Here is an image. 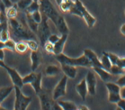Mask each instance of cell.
<instances>
[{"mask_svg":"<svg viewBox=\"0 0 125 110\" xmlns=\"http://www.w3.org/2000/svg\"><path fill=\"white\" fill-rule=\"evenodd\" d=\"M8 25L9 29L11 30L14 36L18 38L19 40H28L36 38V34L32 31H31V29L28 27L26 22L25 23H21L16 17L15 18H9Z\"/></svg>","mask_w":125,"mask_h":110,"instance_id":"cell-1","label":"cell"},{"mask_svg":"<svg viewBox=\"0 0 125 110\" xmlns=\"http://www.w3.org/2000/svg\"><path fill=\"white\" fill-rule=\"evenodd\" d=\"M56 56V60L60 64H69L75 67H85V68H92L90 62L88 61V59L83 54L80 57H77V58H72L68 55H66L62 52L60 54L55 55Z\"/></svg>","mask_w":125,"mask_h":110,"instance_id":"cell-2","label":"cell"},{"mask_svg":"<svg viewBox=\"0 0 125 110\" xmlns=\"http://www.w3.org/2000/svg\"><path fill=\"white\" fill-rule=\"evenodd\" d=\"M40 10L42 14L48 17L49 20H51L52 23L56 24L58 18L60 14H59L58 10L56 9L51 0H40Z\"/></svg>","mask_w":125,"mask_h":110,"instance_id":"cell-3","label":"cell"},{"mask_svg":"<svg viewBox=\"0 0 125 110\" xmlns=\"http://www.w3.org/2000/svg\"><path fill=\"white\" fill-rule=\"evenodd\" d=\"M14 96H15V99H14V108L15 110H25L27 107H29V105L31 104V97H27L22 92L21 87H17V86H14Z\"/></svg>","mask_w":125,"mask_h":110,"instance_id":"cell-4","label":"cell"},{"mask_svg":"<svg viewBox=\"0 0 125 110\" xmlns=\"http://www.w3.org/2000/svg\"><path fill=\"white\" fill-rule=\"evenodd\" d=\"M48 17L45 16L44 14H42V22L39 24V27H38L37 31V36L40 41V45L42 46L44 45V43L47 42L48 37L51 34V31H50V26L48 24Z\"/></svg>","mask_w":125,"mask_h":110,"instance_id":"cell-5","label":"cell"},{"mask_svg":"<svg viewBox=\"0 0 125 110\" xmlns=\"http://www.w3.org/2000/svg\"><path fill=\"white\" fill-rule=\"evenodd\" d=\"M75 4H76L77 7L78 8L80 13H81L82 18L85 20V22L86 24V25L88 26V28H93L94 24H95V23H96V18L88 12V10L85 8V6L83 5V3L80 0H75Z\"/></svg>","mask_w":125,"mask_h":110,"instance_id":"cell-6","label":"cell"},{"mask_svg":"<svg viewBox=\"0 0 125 110\" xmlns=\"http://www.w3.org/2000/svg\"><path fill=\"white\" fill-rule=\"evenodd\" d=\"M67 86H68V77L63 75L60 80L58 82V84L55 86L53 92H52V98L55 101L62 98L67 93Z\"/></svg>","mask_w":125,"mask_h":110,"instance_id":"cell-7","label":"cell"},{"mask_svg":"<svg viewBox=\"0 0 125 110\" xmlns=\"http://www.w3.org/2000/svg\"><path fill=\"white\" fill-rule=\"evenodd\" d=\"M1 68H3L4 70L7 72V74H8L9 77H10V79H11V81L13 82V85H14V86H17V87H21V88L23 87V78H22V76L19 74V72H18L15 69L8 66L6 62H4Z\"/></svg>","mask_w":125,"mask_h":110,"instance_id":"cell-8","label":"cell"},{"mask_svg":"<svg viewBox=\"0 0 125 110\" xmlns=\"http://www.w3.org/2000/svg\"><path fill=\"white\" fill-rule=\"evenodd\" d=\"M85 79V82H86V86H87L88 94L91 95V96H95V94H96L97 80H96L95 74H94V71H88Z\"/></svg>","mask_w":125,"mask_h":110,"instance_id":"cell-9","label":"cell"},{"mask_svg":"<svg viewBox=\"0 0 125 110\" xmlns=\"http://www.w3.org/2000/svg\"><path fill=\"white\" fill-rule=\"evenodd\" d=\"M38 98L40 100L41 108L44 110H49L52 108V106L54 104L55 100L52 98V96H50L47 92L43 91V89L41 92L38 93Z\"/></svg>","mask_w":125,"mask_h":110,"instance_id":"cell-10","label":"cell"},{"mask_svg":"<svg viewBox=\"0 0 125 110\" xmlns=\"http://www.w3.org/2000/svg\"><path fill=\"white\" fill-rule=\"evenodd\" d=\"M83 54L88 59L92 68H94V67H102L100 59L98 58L96 53L94 52V51H92L91 49H85Z\"/></svg>","mask_w":125,"mask_h":110,"instance_id":"cell-11","label":"cell"},{"mask_svg":"<svg viewBox=\"0 0 125 110\" xmlns=\"http://www.w3.org/2000/svg\"><path fill=\"white\" fill-rule=\"evenodd\" d=\"M60 69H61L63 74L68 77V79H75L77 77V67H75V66L62 63V64H60Z\"/></svg>","mask_w":125,"mask_h":110,"instance_id":"cell-12","label":"cell"},{"mask_svg":"<svg viewBox=\"0 0 125 110\" xmlns=\"http://www.w3.org/2000/svg\"><path fill=\"white\" fill-rule=\"evenodd\" d=\"M93 71H94V73L97 74L100 77V79H102L104 82H107L111 80L113 75L110 73V71L104 69L103 67H94Z\"/></svg>","mask_w":125,"mask_h":110,"instance_id":"cell-13","label":"cell"},{"mask_svg":"<svg viewBox=\"0 0 125 110\" xmlns=\"http://www.w3.org/2000/svg\"><path fill=\"white\" fill-rule=\"evenodd\" d=\"M68 34H61L60 37V39L56 43L54 44V55H58L63 52L65 44L68 40Z\"/></svg>","mask_w":125,"mask_h":110,"instance_id":"cell-14","label":"cell"},{"mask_svg":"<svg viewBox=\"0 0 125 110\" xmlns=\"http://www.w3.org/2000/svg\"><path fill=\"white\" fill-rule=\"evenodd\" d=\"M55 26L57 27L58 31L60 32V34H69V28H68L67 22L65 18L62 15H60L58 18L57 22L55 24Z\"/></svg>","mask_w":125,"mask_h":110,"instance_id":"cell-15","label":"cell"},{"mask_svg":"<svg viewBox=\"0 0 125 110\" xmlns=\"http://www.w3.org/2000/svg\"><path fill=\"white\" fill-rule=\"evenodd\" d=\"M76 90H77V94L80 96V98H82V100H85L86 98V96L88 94V89H87V86H86V82H85V79H82L79 83H77L76 85Z\"/></svg>","mask_w":125,"mask_h":110,"instance_id":"cell-16","label":"cell"},{"mask_svg":"<svg viewBox=\"0 0 125 110\" xmlns=\"http://www.w3.org/2000/svg\"><path fill=\"white\" fill-rule=\"evenodd\" d=\"M31 70L35 71L41 64V54L39 51H31Z\"/></svg>","mask_w":125,"mask_h":110,"instance_id":"cell-17","label":"cell"},{"mask_svg":"<svg viewBox=\"0 0 125 110\" xmlns=\"http://www.w3.org/2000/svg\"><path fill=\"white\" fill-rule=\"evenodd\" d=\"M42 73H35V77H34L33 80L31 81V85L33 90L35 91V93H39L42 90Z\"/></svg>","mask_w":125,"mask_h":110,"instance_id":"cell-18","label":"cell"},{"mask_svg":"<svg viewBox=\"0 0 125 110\" xmlns=\"http://www.w3.org/2000/svg\"><path fill=\"white\" fill-rule=\"evenodd\" d=\"M61 72V69L60 66H57L54 64H50L44 70V75L46 77H55L59 75Z\"/></svg>","mask_w":125,"mask_h":110,"instance_id":"cell-19","label":"cell"},{"mask_svg":"<svg viewBox=\"0 0 125 110\" xmlns=\"http://www.w3.org/2000/svg\"><path fill=\"white\" fill-rule=\"evenodd\" d=\"M14 86H7V87H0V108H2L1 105L4 102V100L8 98L9 95L14 91Z\"/></svg>","mask_w":125,"mask_h":110,"instance_id":"cell-20","label":"cell"},{"mask_svg":"<svg viewBox=\"0 0 125 110\" xmlns=\"http://www.w3.org/2000/svg\"><path fill=\"white\" fill-rule=\"evenodd\" d=\"M25 17H26V24H27L28 27L31 29V31H32L34 34H36L38 31V27H39V24L36 23V22L31 18V14H28V13H25Z\"/></svg>","mask_w":125,"mask_h":110,"instance_id":"cell-21","label":"cell"},{"mask_svg":"<svg viewBox=\"0 0 125 110\" xmlns=\"http://www.w3.org/2000/svg\"><path fill=\"white\" fill-rule=\"evenodd\" d=\"M105 87L107 88L108 93H120V90H121V87L116 82H105Z\"/></svg>","mask_w":125,"mask_h":110,"instance_id":"cell-22","label":"cell"},{"mask_svg":"<svg viewBox=\"0 0 125 110\" xmlns=\"http://www.w3.org/2000/svg\"><path fill=\"white\" fill-rule=\"evenodd\" d=\"M57 102L60 104V106L61 107L62 110H77V106L75 103L71 101H63V100H60Z\"/></svg>","mask_w":125,"mask_h":110,"instance_id":"cell-23","label":"cell"},{"mask_svg":"<svg viewBox=\"0 0 125 110\" xmlns=\"http://www.w3.org/2000/svg\"><path fill=\"white\" fill-rule=\"evenodd\" d=\"M75 5V1L73 0H62V2L60 3V5L59 6L61 11L65 12V13H68L69 10L71 9V7Z\"/></svg>","mask_w":125,"mask_h":110,"instance_id":"cell-24","label":"cell"},{"mask_svg":"<svg viewBox=\"0 0 125 110\" xmlns=\"http://www.w3.org/2000/svg\"><path fill=\"white\" fill-rule=\"evenodd\" d=\"M27 50H28V46H27V43L24 40H20L19 42H16V44H15V51L16 52L23 54L26 52Z\"/></svg>","mask_w":125,"mask_h":110,"instance_id":"cell-25","label":"cell"},{"mask_svg":"<svg viewBox=\"0 0 125 110\" xmlns=\"http://www.w3.org/2000/svg\"><path fill=\"white\" fill-rule=\"evenodd\" d=\"M18 15V7H17L16 4H14L11 7L6 9V16L7 18H15Z\"/></svg>","mask_w":125,"mask_h":110,"instance_id":"cell-26","label":"cell"},{"mask_svg":"<svg viewBox=\"0 0 125 110\" xmlns=\"http://www.w3.org/2000/svg\"><path fill=\"white\" fill-rule=\"evenodd\" d=\"M100 61H101V64H102L103 68L105 69V70H107V71H109V70H110L111 66L113 65V64H112L111 61L109 60L108 57L106 56L104 52H103V55H102V57H101V59H100Z\"/></svg>","mask_w":125,"mask_h":110,"instance_id":"cell-27","label":"cell"},{"mask_svg":"<svg viewBox=\"0 0 125 110\" xmlns=\"http://www.w3.org/2000/svg\"><path fill=\"white\" fill-rule=\"evenodd\" d=\"M31 2H32V0H18L16 6L18 9L22 10L23 12H25L26 8L31 5Z\"/></svg>","mask_w":125,"mask_h":110,"instance_id":"cell-28","label":"cell"},{"mask_svg":"<svg viewBox=\"0 0 125 110\" xmlns=\"http://www.w3.org/2000/svg\"><path fill=\"white\" fill-rule=\"evenodd\" d=\"M109 71H110V73H111L112 75H114V76H118V75L125 74L123 69L121 68L118 65H112Z\"/></svg>","mask_w":125,"mask_h":110,"instance_id":"cell-29","label":"cell"},{"mask_svg":"<svg viewBox=\"0 0 125 110\" xmlns=\"http://www.w3.org/2000/svg\"><path fill=\"white\" fill-rule=\"evenodd\" d=\"M24 41L27 43L28 49H30L31 51H39V43L35 39H28Z\"/></svg>","mask_w":125,"mask_h":110,"instance_id":"cell-30","label":"cell"},{"mask_svg":"<svg viewBox=\"0 0 125 110\" xmlns=\"http://www.w3.org/2000/svg\"><path fill=\"white\" fill-rule=\"evenodd\" d=\"M37 10H40V3L36 2V1H32L31 5L26 8L25 13L31 14V13H33L34 11H37Z\"/></svg>","mask_w":125,"mask_h":110,"instance_id":"cell-31","label":"cell"},{"mask_svg":"<svg viewBox=\"0 0 125 110\" xmlns=\"http://www.w3.org/2000/svg\"><path fill=\"white\" fill-rule=\"evenodd\" d=\"M15 44H16V42H14L13 39L9 38L5 42V49L11 51H15Z\"/></svg>","mask_w":125,"mask_h":110,"instance_id":"cell-32","label":"cell"},{"mask_svg":"<svg viewBox=\"0 0 125 110\" xmlns=\"http://www.w3.org/2000/svg\"><path fill=\"white\" fill-rule=\"evenodd\" d=\"M104 53L108 57L113 65L118 64V61H119V59H120V57L118 56V55H116V54H114V53H112V52H106V51H104Z\"/></svg>","mask_w":125,"mask_h":110,"instance_id":"cell-33","label":"cell"},{"mask_svg":"<svg viewBox=\"0 0 125 110\" xmlns=\"http://www.w3.org/2000/svg\"><path fill=\"white\" fill-rule=\"evenodd\" d=\"M121 98H121L120 93H108V101L110 103L116 104Z\"/></svg>","mask_w":125,"mask_h":110,"instance_id":"cell-34","label":"cell"},{"mask_svg":"<svg viewBox=\"0 0 125 110\" xmlns=\"http://www.w3.org/2000/svg\"><path fill=\"white\" fill-rule=\"evenodd\" d=\"M31 18L36 22V23L40 24L42 22V12L41 10H37V11H34L33 13H31Z\"/></svg>","mask_w":125,"mask_h":110,"instance_id":"cell-35","label":"cell"},{"mask_svg":"<svg viewBox=\"0 0 125 110\" xmlns=\"http://www.w3.org/2000/svg\"><path fill=\"white\" fill-rule=\"evenodd\" d=\"M34 77H35V72H34V71H31V73H29V74H27L26 76H24L23 78V85L31 84V81L33 80Z\"/></svg>","mask_w":125,"mask_h":110,"instance_id":"cell-36","label":"cell"},{"mask_svg":"<svg viewBox=\"0 0 125 110\" xmlns=\"http://www.w3.org/2000/svg\"><path fill=\"white\" fill-rule=\"evenodd\" d=\"M43 48L45 50L46 52H48V53H52L54 54V44H52L50 42H47L44 43V45H43Z\"/></svg>","mask_w":125,"mask_h":110,"instance_id":"cell-37","label":"cell"},{"mask_svg":"<svg viewBox=\"0 0 125 110\" xmlns=\"http://www.w3.org/2000/svg\"><path fill=\"white\" fill-rule=\"evenodd\" d=\"M60 37L58 34H50V36L48 37V42H50L51 43H52V44H55L56 42L59 41V39H60Z\"/></svg>","mask_w":125,"mask_h":110,"instance_id":"cell-38","label":"cell"},{"mask_svg":"<svg viewBox=\"0 0 125 110\" xmlns=\"http://www.w3.org/2000/svg\"><path fill=\"white\" fill-rule=\"evenodd\" d=\"M116 83L119 85L120 87H125V74L124 75H122L119 79L116 80Z\"/></svg>","mask_w":125,"mask_h":110,"instance_id":"cell-39","label":"cell"},{"mask_svg":"<svg viewBox=\"0 0 125 110\" xmlns=\"http://www.w3.org/2000/svg\"><path fill=\"white\" fill-rule=\"evenodd\" d=\"M117 105V108L119 109H122L125 110V99L124 98H121L119 101L116 103Z\"/></svg>","mask_w":125,"mask_h":110,"instance_id":"cell-40","label":"cell"},{"mask_svg":"<svg viewBox=\"0 0 125 110\" xmlns=\"http://www.w3.org/2000/svg\"><path fill=\"white\" fill-rule=\"evenodd\" d=\"M118 66H120L121 68L122 69H125V57H120L119 59V61H118Z\"/></svg>","mask_w":125,"mask_h":110,"instance_id":"cell-41","label":"cell"},{"mask_svg":"<svg viewBox=\"0 0 125 110\" xmlns=\"http://www.w3.org/2000/svg\"><path fill=\"white\" fill-rule=\"evenodd\" d=\"M2 1V3L5 5V6H6V8H9V7H11L13 5H14V4H13L11 2V0H1Z\"/></svg>","mask_w":125,"mask_h":110,"instance_id":"cell-42","label":"cell"},{"mask_svg":"<svg viewBox=\"0 0 125 110\" xmlns=\"http://www.w3.org/2000/svg\"><path fill=\"white\" fill-rule=\"evenodd\" d=\"M120 95H121V98H122L125 99V87H121V90H120Z\"/></svg>","mask_w":125,"mask_h":110,"instance_id":"cell-43","label":"cell"},{"mask_svg":"<svg viewBox=\"0 0 125 110\" xmlns=\"http://www.w3.org/2000/svg\"><path fill=\"white\" fill-rule=\"evenodd\" d=\"M0 60L5 61V49H0Z\"/></svg>","mask_w":125,"mask_h":110,"instance_id":"cell-44","label":"cell"},{"mask_svg":"<svg viewBox=\"0 0 125 110\" xmlns=\"http://www.w3.org/2000/svg\"><path fill=\"white\" fill-rule=\"evenodd\" d=\"M120 31H121V34L122 35H124L125 36V24H123L122 26H121V28H120Z\"/></svg>","mask_w":125,"mask_h":110,"instance_id":"cell-45","label":"cell"},{"mask_svg":"<svg viewBox=\"0 0 125 110\" xmlns=\"http://www.w3.org/2000/svg\"><path fill=\"white\" fill-rule=\"evenodd\" d=\"M77 109H85V110H88V108L86 106H77Z\"/></svg>","mask_w":125,"mask_h":110,"instance_id":"cell-46","label":"cell"},{"mask_svg":"<svg viewBox=\"0 0 125 110\" xmlns=\"http://www.w3.org/2000/svg\"><path fill=\"white\" fill-rule=\"evenodd\" d=\"M0 49H5V42L0 41Z\"/></svg>","mask_w":125,"mask_h":110,"instance_id":"cell-47","label":"cell"},{"mask_svg":"<svg viewBox=\"0 0 125 110\" xmlns=\"http://www.w3.org/2000/svg\"><path fill=\"white\" fill-rule=\"evenodd\" d=\"M55 1H56V3H57V5H58V6H60V3H61V2H62V0H55Z\"/></svg>","mask_w":125,"mask_h":110,"instance_id":"cell-48","label":"cell"},{"mask_svg":"<svg viewBox=\"0 0 125 110\" xmlns=\"http://www.w3.org/2000/svg\"><path fill=\"white\" fill-rule=\"evenodd\" d=\"M11 2L13 4H16L17 2H18V0H11Z\"/></svg>","mask_w":125,"mask_h":110,"instance_id":"cell-49","label":"cell"},{"mask_svg":"<svg viewBox=\"0 0 125 110\" xmlns=\"http://www.w3.org/2000/svg\"><path fill=\"white\" fill-rule=\"evenodd\" d=\"M32 1H36V2H39L40 0H32Z\"/></svg>","mask_w":125,"mask_h":110,"instance_id":"cell-50","label":"cell"},{"mask_svg":"<svg viewBox=\"0 0 125 110\" xmlns=\"http://www.w3.org/2000/svg\"><path fill=\"white\" fill-rule=\"evenodd\" d=\"M124 14H125V11H124Z\"/></svg>","mask_w":125,"mask_h":110,"instance_id":"cell-51","label":"cell"}]
</instances>
